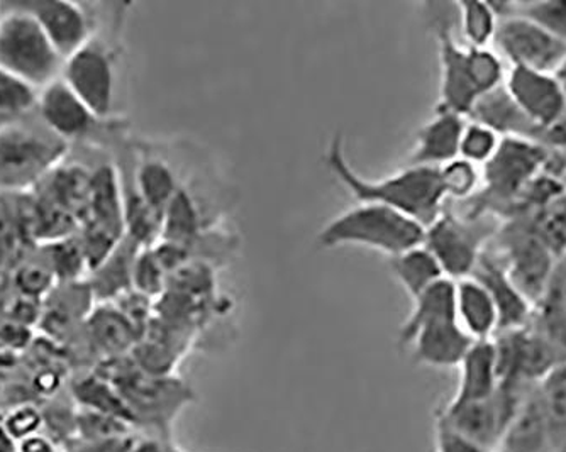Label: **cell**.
Masks as SVG:
<instances>
[{
	"instance_id": "cell-1",
	"label": "cell",
	"mask_w": 566,
	"mask_h": 452,
	"mask_svg": "<svg viewBox=\"0 0 566 452\" xmlns=\"http://www.w3.org/2000/svg\"><path fill=\"white\" fill-rule=\"evenodd\" d=\"M326 167L358 203H378L397 210L419 224L431 225L447 209V196L441 185L440 168L406 167L389 177L359 175L349 164L345 143L339 135L327 146Z\"/></svg>"
},
{
	"instance_id": "cell-2",
	"label": "cell",
	"mask_w": 566,
	"mask_h": 452,
	"mask_svg": "<svg viewBox=\"0 0 566 452\" xmlns=\"http://www.w3.org/2000/svg\"><path fill=\"white\" fill-rule=\"evenodd\" d=\"M98 375L107 378L119 390L133 423L153 429L168 442L171 425L187 406L196 400L190 385L175 375H148L133 362L129 356L102 361Z\"/></svg>"
},
{
	"instance_id": "cell-3",
	"label": "cell",
	"mask_w": 566,
	"mask_h": 452,
	"mask_svg": "<svg viewBox=\"0 0 566 452\" xmlns=\"http://www.w3.org/2000/svg\"><path fill=\"white\" fill-rule=\"evenodd\" d=\"M31 116L0 127V196L33 192L69 156V143Z\"/></svg>"
},
{
	"instance_id": "cell-4",
	"label": "cell",
	"mask_w": 566,
	"mask_h": 452,
	"mask_svg": "<svg viewBox=\"0 0 566 452\" xmlns=\"http://www.w3.org/2000/svg\"><path fill=\"white\" fill-rule=\"evenodd\" d=\"M424 225L378 203H356L317 232L323 250L359 246L392 257L424 243Z\"/></svg>"
},
{
	"instance_id": "cell-5",
	"label": "cell",
	"mask_w": 566,
	"mask_h": 452,
	"mask_svg": "<svg viewBox=\"0 0 566 452\" xmlns=\"http://www.w3.org/2000/svg\"><path fill=\"white\" fill-rule=\"evenodd\" d=\"M549 149L520 138H504L482 168V189L465 202V214L505 221L527 183L545 170Z\"/></svg>"
},
{
	"instance_id": "cell-6",
	"label": "cell",
	"mask_w": 566,
	"mask_h": 452,
	"mask_svg": "<svg viewBox=\"0 0 566 452\" xmlns=\"http://www.w3.org/2000/svg\"><path fill=\"white\" fill-rule=\"evenodd\" d=\"M0 69L24 80L34 88L48 87L62 78V59L33 15L6 0L0 2Z\"/></svg>"
},
{
	"instance_id": "cell-7",
	"label": "cell",
	"mask_w": 566,
	"mask_h": 452,
	"mask_svg": "<svg viewBox=\"0 0 566 452\" xmlns=\"http://www.w3.org/2000/svg\"><path fill=\"white\" fill-rule=\"evenodd\" d=\"M501 221L492 216L443 214L426 228L424 246L438 260L447 278L458 282L472 275L483 251L494 241Z\"/></svg>"
},
{
	"instance_id": "cell-8",
	"label": "cell",
	"mask_w": 566,
	"mask_h": 452,
	"mask_svg": "<svg viewBox=\"0 0 566 452\" xmlns=\"http://www.w3.org/2000/svg\"><path fill=\"white\" fill-rule=\"evenodd\" d=\"M492 243L509 278L534 307L552 283L558 261L555 254L536 234L526 216L502 221Z\"/></svg>"
},
{
	"instance_id": "cell-9",
	"label": "cell",
	"mask_w": 566,
	"mask_h": 452,
	"mask_svg": "<svg viewBox=\"0 0 566 452\" xmlns=\"http://www.w3.org/2000/svg\"><path fill=\"white\" fill-rule=\"evenodd\" d=\"M116 51L94 34L87 44L65 60L62 80L98 119L109 120L116 105Z\"/></svg>"
},
{
	"instance_id": "cell-10",
	"label": "cell",
	"mask_w": 566,
	"mask_h": 452,
	"mask_svg": "<svg viewBox=\"0 0 566 452\" xmlns=\"http://www.w3.org/2000/svg\"><path fill=\"white\" fill-rule=\"evenodd\" d=\"M457 22V4L450 15L434 14L432 19L440 55V101L436 107L469 117L482 92L476 84L472 50L454 34Z\"/></svg>"
},
{
	"instance_id": "cell-11",
	"label": "cell",
	"mask_w": 566,
	"mask_h": 452,
	"mask_svg": "<svg viewBox=\"0 0 566 452\" xmlns=\"http://www.w3.org/2000/svg\"><path fill=\"white\" fill-rule=\"evenodd\" d=\"M495 44L511 66L553 73L566 59V43L523 15L499 21Z\"/></svg>"
},
{
	"instance_id": "cell-12",
	"label": "cell",
	"mask_w": 566,
	"mask_h": 452,
	"mask_svg": "<svg viewBox=\"0 0 566 452\" xmlns=\"http://www.w3.org/2000/svg\"><path fill=\"white\" fill-rule=\"evenodd\" d=\"M11 4L36 19L63 60L94 36V15L84 4L69 0H12Z\"/></svg>"
},
{
	"instance_id": "cell-13",
	"label": "cell",
	"mask_w": 566,
	"mask_h": 452,
	"mask_svg": "<svg viewBox=\"0 0 566 452\" xmlns=\"http://www.w3.org/2000/svg\"><path fill=\"white\" fill-rule=\"evenodd\" d=\"M36 116L53 135L69 145L87 141L101 129L102 123H106L98 119L62 78L41 88Z\"/></svg>"
},
{
	"instance_id": "cell-14",
	"label": "cell",
	"mask_w": 566,
	"mask_h": 452,
	"mask_svg": "<svg viewBox=\"0 0 566 452\" xmlns=\"http://www.w3.org/2000/svg\"><path fill=\"white\" fill-rule=\"evenodd\" d=\"M505 91L520 109L536 124L548 126L565 114L562 94L553 73L511 66L504 82Z\"/></svg>"
},
{
	"instance_id": "cell-15",
	"label": "cell",
	"mask_w": 566,
	"mask_h": 452,
	"mask_svg": "<svg viewBox=\"0 0 566 452\" xmlns=\"http://www.w3.org/2000/svg\"><path fill=\"white\" fill-rule=\"evenodd\" d=\"M470 276L482 283L494 301L499 314V333L523 329L531 323L534 307L511 282L494 250L486 248L483 251Z\"/></svg>"
},
{
	"instance_id": "cell-16",
	"label": "cell",
	"mask_w": 566,
	"mask_h": 452,
	"mask_svg": "<svg viewBox=\"0 0 566 452\" xmlns=\"http://www.w3.org/2000/svg\"><path fill=\"white\" fill-rule=\"evenodd\" d=\"M473 343L457 318H450L422 326L403 349H409L415 365L447 369L458 368Z\"/></svg>"
},
{
	"instance_id": "cell-17",
	"label": "cell",
	"mask_w": 566,
	"mask_h": 452,
	"mask_svg": "<svg viewBox=\"0 0 566 452\" xmlns=\"http://www.w3.org/2000/svg\"><path fill=\"white\" fill-rule=\"evenodd\" d=\"M467 117L436 107L431 119L419 127L406 167L441 168L460 155Z\"/></svg>"
},
{
	"instance_id": "cell-18",
	"label": "cell",
	"mask_w": 566,
	"mask_h": 452,
	"mask_svg": "<svg viewBox=\"0 0 566 452\" xmlns=\"http://www.w3.org/2000/svg\"><path fill=\"white\" fill-rule=\"evenodd\" d=\"M139 337V330L113 304L94 307L85 320L88 351L102 361L129 356Z\"/></svg>"
},
{
	"instance_id": "cell-19",
	"label": "cell",
	"mask_w": 566,
	"mask_h": 452,
	"mask_svg": "<svg viewBox=\"0 0 566 452\" xmlns=\"http://www.w3.org/2000/svg\"><path fill=\"white\" fill-rule=\"evenodd\" d=\"M457 391L448 406L482 402L497 393L499 369L494 340H476L458 366Z\"/></svg>"
},
{
	"instance_id": "cell-20",
	"label": "cell",
	"mask_w": 566,
	"mask_h": 452,
	"mask_svg": "<svg viewBox=\"0 0 566 452\" xmlns=\"http://www.w3.org/2000/svg\"><path fill=\"white\" fill-rule=\"evenodd\" d=\"M495 452H555L537 385L524 395Z\"/></svg>"
},
{
	"instance_id": "cell-21",
	"label": "cell",
	"mask_w": 566,
	"mask_h": 452,
	"mask_svg": "<svg viewBox=\"0 0 566 452\" xmlns=\"http://www.w3.org/2000/svg\"><path fill=\"white\" fill-rule=\"evenodd\" d=\"M467 119L491 127L501 138H520L533 141L539 127L512 101L504 85L482 95L473 105Z\"/></svg>"
},
{
	"instance_id": "cell-22",
	"label": "cell",
	"mask_w": 566,
	"mask_h": 452,
	"mask_svg": "<svg viewBox=\"0 0 566 452\" xmlns=\"http://www.w3.org/2000/svg\"><path fill=\"white\" fill-rule=\"evenodd\" d=\"M454 311L461 329L473 340H491L499 333L497 307L485 286L472 276L454 282Z\"/></svg>"
},
{
	"instance_id": "cell-23",
	"label": "cell",
	"mask_w": 566,
	"mask_h": 452,
	"mask_svg": "<svg viewBox=\"0 0 566 452\" xmlns=\"http://www.w3.org/2000/svg\"><path fill=\"white\" fill-rule=\"evenodd\" d=\"M142 250L135 241L124 235L116 250L88 273L87 283L95 301L113 304L120 295L133 290V270Z\"/></svg>"
},
{
	"instance_id": "cell-24",
	"label": "cell",
	"mask_w": 566,
	"mask_h": 452,
	"mask_svg": "<svg viewBox=\"0 0 566 452\" xmlns=\"http://www.w3.org/2000/svg\"><path fill=\"white\" fill-rule=\"evenodd\" d=\"M91 180L92 171L84 165L63 161L34 190L65 209L82 225L87 218Z\"/></svg>"
},
{
	"instance_id": "cell-25",
	"label": "cell",
	"mask_w": 566,
	"mask_h": 452,
	"mask_svg": "<svg viewBox=\"0 0 566 452\" xmlns=\"http://www.w3.org/2000/svg\"><path fill=\"white\" fill-rule=\"evenodd\" d=\"M84 222H92L124 238L123 181L113 165H102L92 171L87 218Z\"/></svg>"
},
{
	"instance_id": "cell-26",
	"label": "cell",
	"mask_w": 566,
	"mask_h": 452,
	"mask_svg": "<svg viewBox=\"0 0 566 452\" xmlns=\"http://www.w3.org/2000/svg\"><path fill=\"white\" fill-rule=\"evenodd\" d=\"M457 318L454 311V282L450 278H443L434 283L431 288L426 290L424 294L419 295L412 301V311L406 323L399 329V346L406 348L410 337L415 336L422 326L440 323V320H450Z\"/></svg>"
},
{
	"instance_id": "cell-27",
	"label": "cell",
	"mask_w": 566,
	"mask_h": 452,
	"mask_svg": "<svg viewBox=\"0 0 566 452\" xmlns=\"http://www.w3.org/2000/svg\"><path fill=\"white\" fill-rule=\"evenodd\" d=\"M389 269L412 301L424 294L434 283L447 278L440 263L424 244L389 257Z\"/></svg>"
},
{
	"instance_id": "cell-28",
	"label": "cell",
	"mask_w": 566,
	"mask_h": 452,
	"mask_svg": "<svg viewBox=\"0 0 566 452\" xmlns=\"http://www.w3.org/2000/svg\"><path fill=\"white\" fill-rule=\"evenodd\" d=\"M531 326L542 334L566 362V283L553 273L546 294L534 305Z\"/></svg>"
},
{
	"instance_id": "cell-29",
	"label": "cell",
	"mask_w": 566,
	"mask_h": 452,
	"mask_svg": "<svg viewBox=\"0 0 566 452\" xmlns=\"http://www.w3.org/2000/svg\"><path fill=\"white\" fill-rule=\"evenodd\" d=\"M136 190L142 199L151 207L158 216H164L168 203L174 199L175 193L180 190L177 175L171 170L170 165L158 156L143 155L139 158L135 170Z\"/></svg>"
},
{
	"instance_id": "cell-30",
	"label": "cell",
	"mask_w": 566,
	"mask_h": 452,
	"mask_svg": "<svg viewBox=\"0 0 566 452\" xmlns=\"http://www.w3.org/2000/svg\"><path fill=\"white\" fill-rule=\"evenodd\" d=\"M202 231V212L189 190L182 189L175 193L171 202L161 216L160 241L192 248Z\"/></svg>"
},
{
	"instance_id": "cell-31",
	"label": "cell",
	"mask_w": 566,
	"mask_h": 452,
	"mask_svg": "<svg viewBox=\"0 0 566 452\" xmlns=\"http://www.w3.org/2000/svg\"><path fill=\"white\" fill-rule=\"evenodd\" d=\"M72 398L78 409L117 417V419L132 423L135 428L132 412L127 409L119 390L97 371L84 375L72 385Z\"/></svg>"
},
{
	"instance_id": "cell-32",
	"label": "cell",
	"mask_w": 566,
	"mask_h": 452,
	"mask_svg": "<svg viewBox=\"0 0 566 452\" xmlns=\"http://www.w3.org/2000/svg\"><path fill=\"white\" fill-rule=\"evenodd\" d=\"M41 256L55 276L56 285L84 282L88 276V263L78 235L56 239L46 244H38Z\"/></svg>"
},
{
	"instance_id": "cell-33",
	"label": "cell",
	"mask_w": 566,
	"mask_h": 452,
	"mask_svg": "<svg viewBox=\"0 0 566 452\" xmlns=\"http://www.w3.org/2000/svg\"><path fill=\"white\" fill-rule=\"evenodd\" d=\"M537 391L552 434L553 449L555 452H566V362L552 369L537 383Z\"/></svg>"
},
{
	"instance_id": "cell-34",
	"label": "cell",
	"mask_w": 566,
	"mask_h": 452,
	"mask_svg": "<svg viewBox=\"0 0 566 452\" xmlns=\"http://www.w3.org/2000/svg\"><path fill=\"white\" fill-rule=\"evenodd\" d=\"M457 4L458 22L461 43L469 48H489L497 34L499 18L491 2L463 0Z\"/></svg>"
},
{
	"instance_id": "cell-35",
	"label": "cell",
	"mask_w": 566,
	"mask_h": 452,
	"mask_svg": "<svg viewBox=\"0 0 566 452\" xmlns=\"http://www.w3.org/2000/svg\"><path fill=\"white\" fill-rule=\"evenodd\" d=\"M40 91L24 80L0 69V117L21 119L36 113Z\"/></svg>"
},
{
	"instance_id": "cell-36",
	"label": "cell",
	"mask_w": 566,
	"mask_h": 452,
	"mask_svg": "<svg viewBox=\"0 0 566 452\" xmlns=\"http://www.w3.org/2000/svg\"><path fill=\"white\" fill-rule=\"evenodd\" d=\"M11 283L15 294L44 301L55 288L56 280L44 257H25L12 270Z\"/></svg>"
},
{
	"instance_id": "cell-37",
	"label": "cell",
	"mask_w": 566,
	"mask_h": 452,
	"mask_svg": "<svg viewBox=\"0 0 566 452\" xmlns=\"http://www.w3.org/2000/svg\"><path fill=\"white\" fill-rule=\"evenodd\" d=\"M536 234L555 254L556 260L566 254V196L526 216Z\"/></svg>"
},
{
	"instance_id": "cell-38",
	"label": "cell",
	"mask_w": 566,
	"mask_h": 452,
	"mask_svg": "<svg viewBox=\"0 0 566 452\" xmlns=\"http://www.w3.org/2000/svg\"><path fill=\"white\" fill-rule=\"evenodd\" d=\"M76 407V406H75ZM133 425L126 420L106 413L78 409L75 412V439L81 442L113 441L132 435Z\"/></svg>"
},
{
	"instance_id": "cell-39",
	"label": "cell",
	"mask_w": 566,
	"mask_h": 452,
	"mask_svg": "<svg viewBox=\"0 0 566 452\" xmlns=\"http://www.w3.org/2000/svg\"><path fill=\"white\" fill-rule=\"evenodd\" d=\"M441 185L447 199L469 202L482 189V168L457 158L440 168Z\"/></svg>"
},
{
	"instance_id": "cell-40",
	"label": "cell",
	"mask_w": 566,
	"mask_h": 452,
	"mask_svg": "<svg viewBox=\"0 0 566 452\" xmlns=\"http://www.w3.org/2000/svg\"><path fill=\"white\" fill-rule=\"evenodd\" d=\"M511 15H523L566 43V0H514Z\"/></svg>"
},
{
	"instance_id": "cell-41",
	"label": "cell",
	"mask_w": 566,
	"mask_h": 452,
	"mask_svg": "<svg viewBox=\"0 0 566 452\" xmlns=\"http://www.w3.org/2000/svg\"><path fill=\"white\" fill-rule=\"evenodd\" d=\"M502 139L504 138H501L491 127L467 119L463 133H461L460 155H458V158L465 159L469 164L483 168L494 158Z\"/></svg>"
},
{
	"instance_id": "cell-42",
	"label": "cell",
	"mask_w": 566,
	"mask_h": 452,
	"mask_svg": "<svg viewBox=\"0 0 566 452\" xmlns=\"http://www.w3.org/2000/svg\"><path fill=\"white\" fill-rule=\"evenodd\" d=\"M168 285V273L165 272L153 248H143L135 261L133 270V290L148 298L158 297Z\"/></svg>"
},
{
	"instance_id": "cell-43",
	"label": "cell",
	"mask_w": 566,
	"mask_h": 452,
	"mask_svg": "<svg viewBox=\"0 0 566 452\" xmlns=\"http://www.w3.org/2000/svg\"><path fill=\"white\" fill-rule=\"evenodd\" d=\"M0 422L15 441L22 442L44 431L43 409L33 402L14 403L0 417Z\"/></svg>"
},
{
	"instance_id": "cell-44",
	"label": "cell",
	"mask_w": 566,
	"mask_h": 452,
	"mask_svg": "<svg viewBox=\"0 0 566 452\" xmlns=\"http://www.w3.org/2000/svg\"><path fill=\"white\" fill-rule=\"evenodd\" d=\"M436 452H486L469 439L458 434L443 417L434 416Z\"/></svg>"
},
{
	"instance_id": "cell-45",
	"label": "cell",
	"mask_w": 566,
	"mask_h": 452,
	"mask_svg": "<svg viewBox=\"0 0 566 452\" xmlns=\"http://www.w3.org/2000/svg\"><path fill=\"white\" fill-rule=\"evenodd\" d=\"M534 143L549 151L566 153V114L548 126L539 127Z\"/></svg>"
},
{
	"instance_id": "cell-46",
	"label": "cell",
	"mask_w": 566,
	"mask_h": 452,
	"mask_svg": "<svg viewBox=\"0 0 566 452\" xmlns=\"http://www.w3.org/2000/svg\"><path fill=\"white\" fill-rule=\"evenodd\" d=\"M0 452H19V442L9 434L2 422H0Z\"/></svg>"
},
{
	"instance_id": "cell-47",
	"label": "cell",
	"mask_w": 566,
	"mask_h": 452,
	"mask_svg": "<svg viewBox=\"0 0 566 452\" xmlns=\"http://www.w3.org/2000/svg\"><path fill=\"white\" fill-rule=\"evenodd\" d=\"M555 75L556 84H558L559 94H562L563 98V107H565L566 114V59L563 60L562 65L553 72Z\"/></svg>"
},
{
	"instance_id": "cell-48",
	"label": "cell",
	"mask_w": 566,
	"mask_h": 452,
	"mask_svg": "<svg viewBox=\"0 0 566 452\" xmlns=\"http://www.w3.org/2000/svg\"><path fill=\"white\" fill-rule=\"evenodd\" d=\"M555 273L566 283V254L556 261Z\"/></svg>"
},
{
	"instance_id": "cell-49",
	"label": "cell",
	"mask_w": 566,
	"mask_h": 452,
	"mask_svg": "<svg viewBox=\"0 0 566 452\" xmlns=\"http://www.w3.org/2000/svg\"><path fill=\"white\" fill-rule=\"evenodd\" d=\"M11 120H15V119H8V117H0V127H4L6 124L11 123Z\"/></svg>"
},
{
	"instance_id": "cell-50",
	"label": "cell",
	"mask_w": 566,
	"mask_h": 452,
	"mask_svg": "<svg viewBox=\"0 0 566 452\" xmlns=\"http://www.w3.org/2000/svg\"><path fill=\"white\" fill-rule=\"evenodd\" d=\"M4 395V385H2V380H0V398Z\"/></svg>"
},
{
	"instance_id": "cell-51",
	"label": "cell",
	"mask_w": 566,
	"mask_h": 452,
	"mask_svg": "<svg viewBox=\"0 0 566 452\" xmlns=\"http://www.w3.org/2000/svg\"><path fill=\"white\" fill-rule=\"evenodd\" d=\"M171 452H186V451H184V449L175 448V445H174V448H171Z\"/></svg>"
},
{
	"instance_id": "cell-52",
	"label": "cell",
	"mask_w": 566,
	"mask_h": 452,
	"mask_svg": "<svg viewBox=\"0 0 566 452\" xmlns=\"http://www.w3.org/2000/svg\"><path fill=\"white\" fill-rule=\"evenodd\" d=\"M0 21H2V9H0Z\"/></svg>"
},
{
	"instance_id": "cell-53",
	"label": "cell",
	"mask_w": 566,
	"mask_h": 452,
	"mask_svg": "<svg viewBox=\"0 0 566 452\" xmlns=\"http://www.w3.org/2000/svg\"><path fill=\"white\" fill-rule=\"evenodd\" d=\"M60 452H66L65 449H63V451H60Z\"/></svg>"
}]
</instances>
